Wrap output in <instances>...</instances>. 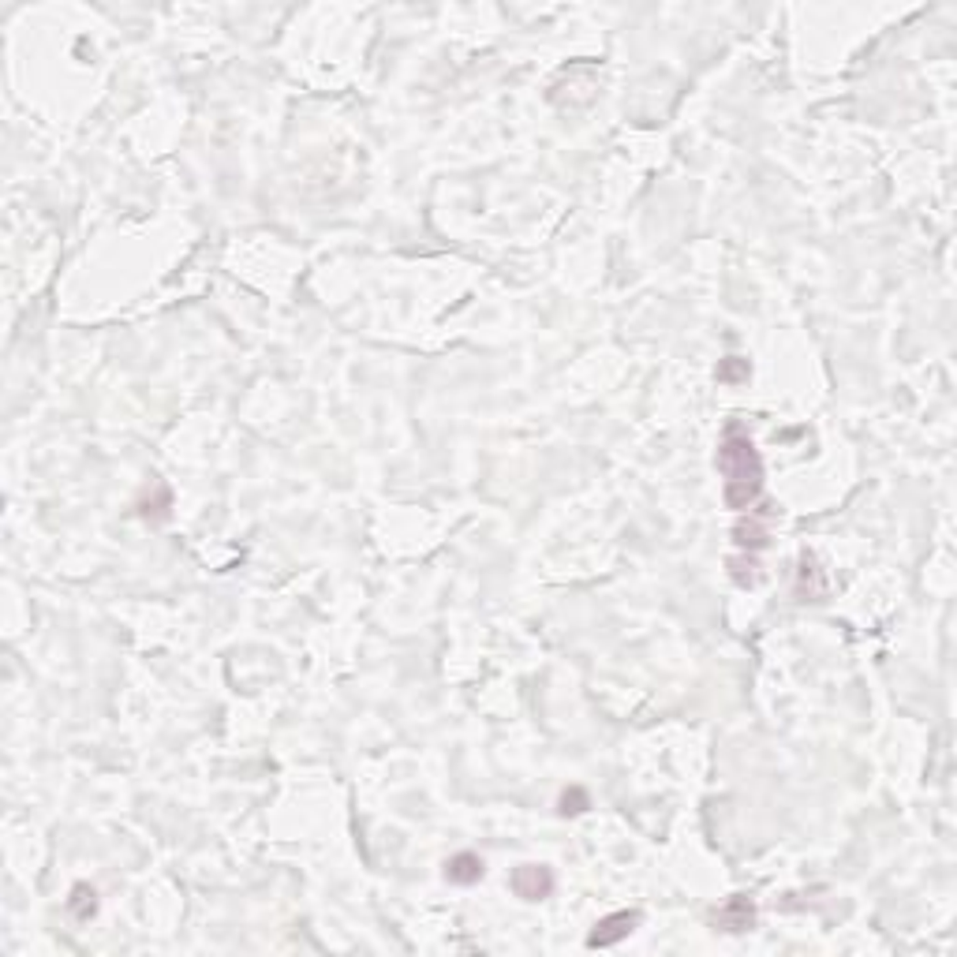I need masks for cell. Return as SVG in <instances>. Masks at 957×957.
<instances>
[{"mask_svg": "<svg viewBox=\"0 0 957 957\" xmlns=\"http://www.w3.org/2000/svg\"><path fill=\"white\" fill-rule=\"evenodd\" d=\"M636 924H640V912H610V916H603V920L594 924V931L587 935V946L591 950H610L621 939H628L636 931Z\"/></svg>", "mask_w": 957, "mask_h": 957, "instance_id": "7a4b0ae2", "label": "cell"}, {"mask_svg": "<svg viewBox=\"0 0 957 957\" xmlns=\"http://www.w3.org/2000/svg\"><path fill=\"white\" fill-rule=\"evenodd\" d=\"M446 879L457 883V887H471L483 879V857L475 853H457L449 864H446Z\"/></svg>", "mask_w": 957, "mask_h": 957, "instance_id": "8992f818", "label": "cell"}, {"mask_svg": "<svg viewBox=\"0 0 957 957\" xmlns=\"http://www.w3.org/2000/svg\"><path fill=\"white\" fill-rule=\"evenodd\" d=\"M587 808H591V801H587V793H584L580 785L565 789V793H562V801H557V812H562V815H584Z\"/></svg>", "mask_w": 957, "mask_h": 957, "instance_id": "ba28073f", "label": "cell"}, {"mask_svg": "<svg viewBox=\"0 0 957 957\" xmlns=\"http://www.w3.org/2000/svg\"><path fill=\"white\" fill-rule=\"evenodd\" d=\"M68 909L75 920H90V916L98 912V901H94V890L90 887H75L71 898H68Z\"/></svg>", "mask_w": 957, "mask_h": 957, "instance_id": "52a82bcc", "label": "cell"}, {"mask_svg": "<svg viewBox=\"0 0 957 957\" xmlns=\"http://www.w3.org/2000/svg\"><path fill=\"white\" fill-rule=\"evenodd\" d=\"M733 542H737V550H748V553L763 550L767 546V516L748 512V521H741L733 528Z\"/></svg>", "mask_w": 957, "mask_h": 957, "instance_id": "5b68a950", "label": "cell"}, {"mask_svg": "<svg viewBox=\"0 0 957 957\" xmlns=\"http://www.w3.org/2000/svg\"><path fill=\"white\" fill-rule=\"evenodd\" d=\"M752 924H755V905L744 894L730 898L722 909L714 912V928H722V931H748Z\"/></svg>", "mask_w": 957, "mask_h": 957, "instance_id": "277c9868", "label": "cell"}, {"mask_svg": "<svg viewBox=\"0 0 957 957\" xmlns=\"http://www.w3.org/2000/svg\"><path fill=\"white\" fill-rule=\"evenodd\" d=\"M718 471H722L726 487H722V498L730 509L744 512L760 501L763 494V460L755 453L752 437L741 430V426H730L722 446H718Z\"/></svg>", "mask_w": 957, "mask_h": 957, "instance_id": "6da1fadb", "label": "cell"}, {"mask_svg": "<svg viewBox=\"0 0 957 957\" xmlns=\"http://www.w3.org/2000/svg\"><path fill=\"white\" fill-rule=\"evenodd\" d=\"M730 569H733V580H737L741 587H752L755 580H760V573H755L760 565H755L752 557H748V562H744V557H733V562H730Z\"/></svg>", "mask_w": 957, "mask_h": 957, "instance_id": "9c48e42d", "label": "cell"}, {"mask_svg": "<svg viewBox=\"0 0 957 957\" xmlns=\"http://www.w3.org/2000/svg\"><path fill=\"white\" fill-rule=\"evenodd\" d=\"M512 890L524 901H542L553 890V875H550L546 864H521L512 871Z\"/></svg>", "mask_w": 957, "mask_h": 957, "instance_id": "3957f363", "label": "cell"}, {"mask_svg": "<svg viewBox=\"0 0 957 957\" xmlns=\"http://www.w3.org/2000/svg\"><path fill=\"white\" fill-rule=\"evenodd\" d=\"M748 378V359L730 355L722 367H718V382H744Z\"/></svg>", "mask_w": 957, "mask_h": 957, "instance_id": "30bf717a", "label": "cell"}]
</instances>
